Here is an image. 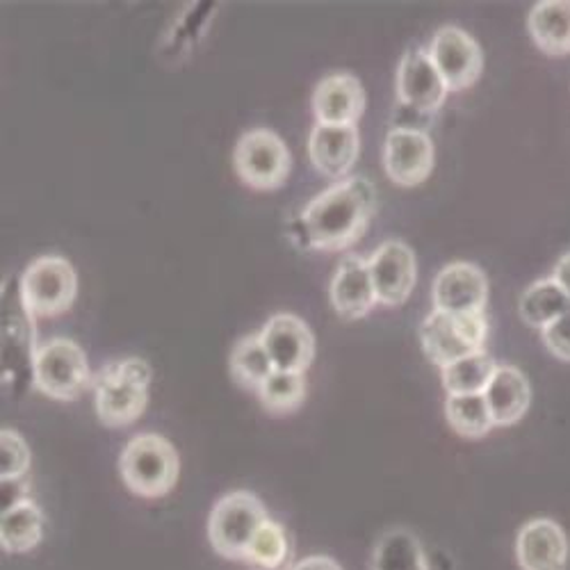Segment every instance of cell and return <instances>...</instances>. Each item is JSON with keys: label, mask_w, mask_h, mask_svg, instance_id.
<instances>
[{"label": "cell", "mask_w": 570, "mask_h": 570, "mask_svg": "<svg viewBox=\"0 0 570 570\" xmlns=\"http://www.w3.org/2000/svg\"><path fill=\"white\" fill-rule=\"evenodd\" d=\"M434 311L450 315L484 313L489 302V281L472 263H452L434 281Z\"/></svg>", "instance_id": "4fadbf2b"}, {"label": "cell", "mask_w": 570, "mask_h": 570, "mask_svg": "<svg viewBox=\"0 0 570 570\" xmlns=\"http://www.w3.org/2000/svg\"><path fill=\"white\" fill-rule=\"evenodd\" d=\"M487 338L489 322L484 313L450 315L432 311L420 326L422 352L441 370L474 352H482Z\"/></svg>", "instance_id": "8992f818"}, {"label": "cell", "mask_w": 570, "mask_h": 570, "mask_svg": "<svg viewBox=\"0 0 570 570\" xmlns=\"http://www.w3.org/2000/svg\"><path fill=\"white\" fill-rule=\"evenodd\" d=\"M311 106L317 124L356 126L365 110V91L356 76L331 73L317 82Z\"/></svg>", "instance_id": "e0dca14e"}, {"label": "cell", "mask_w": 570, "mask_h": 570, "mask_svg": "<svg viewBox=\"0 0 570 570\" xmlns=\"http://www.w3.org/2000/svg\"><path fill=\"white\" fill-rule=\"evenodd\" d=\"M256 395L269 413H276V415L293 413L304 404L306 379L304 374L274 370Z\"/></svg>", "instance_id": "83f0119b"}, {"label": "cell", "mask_w": 570, "mask_h": 570, "mask_svg": "<svg viewBox=\"0 0 570 570\" xmlns=\"http://www.w3.org/2000/svg\"><path fill=\"white\" fill-rule=\"evenodd\" d=\"M274 365L261 341V334L245 336L230 352V374L235 382L258 393L261 386L272 376Z\"/></svg>", "instance_id": "d4e9b609"}, {"label": "cell", "mask_w": 570, "mask_h": 570, "mask_svg": "<svg viewBox=\"0 0 570 570\" xmlns=\"http://www.w3.org/2000/svg\"><path fill=\"white\" fill-rule=\"evenodd\" d=\"M518 311L522 322L543 331L548 324L570 313V297L552 281V276L541 278L522 293Z\"/></svg>", "instance_id": "7402d4cb"}, {"label": "cell", "mask_w": 570, "mask_h": 570, "mask_svg": "<svg viewBox=\"0 0 570 570\" xmlns=\"http://www.w3.org/2000/svg\"><path fill=\"white\" fill-rule=\"evenodd\" d=\"M151 367L141 358L110 361L94 374V406L106 426L119 430L141 417L149 404Z\"/></svg>", "instance_id": "7a4b0ae2"}, {"label": "cell", "mask_w": 570, "mask_h": 570, "mask_svg": "<svg viewBox=\"0 0 570 570\" xmlns=\"http://www.w3.org/2000/svg\"><path fill=\"white\" fill-rule=\"evenodd\" d=\"M376 210V189L352 176L320 193L302 213L306 245L317 252H345L367 230Z\"/></svg>", "instance_id": "6da1fadb"}, {"label": "cell", "mask_w": 570, "mask_h": 570, "mask_svg": "<svg viewBox=\"0 0 570 570\" xmlns=\"http://www.w3.org/2000/svg\"><path fill=\"white\" fill-rule=\"evenodd\" d=\"M76 269L62 256H41L21 276V302L35 320L67 313L76 302Z\"/></svg>", "instance_id": "52a82bcc"}, {"label": "cell", "mask_w": 570, "mask_h": 570, "mask_svg": "<svg viewBox=\"0 0 570 570\" xmlns=\"http://www.w3.org/2000/svg\"><path fill=\"white\" fill-rule=\"evenodd\" d=\"M530 35L548 56L570 53V0H543L537 3L528 19Z\"/></svg>", "instance_id": "ffe728a7"}, {"label": "cell", "mask_w": 570, "mask_h": 570, "mask_svg": "<svg viewBox=\"0 0 570 570\" xmlns=\"http://www.w3.org/2000/svg\"><path fill=\"white\" fill-rule=\"evenodd\" d=\"M543 343L550 350L552 356H557L559 361L570 363V313L559 317L557 322L548 324L543 331Z\"/></svg>", "instance_id": "f546056e"}, {"label": "cell", "mask_w": 570, "mask_h": 570, "mask_svg": "<svg viewBox=\"0 0 570 570\" xmlns=\"http://www.w3.org/2000/svg\"><path fill=\"white\" fill-rule=\"evenodd\" d=\"M372 570H430L420 541L409 530L382 537L372 554Z\"/></svg>", "instance_id": "484cf974"}, {"label": "cell", "mask_w": 570, "mask_h": 570, "mask_svg": "<svg viewBox=\"0 0 570 570\" xmlns=\"http://www.w3.org/2000/svg\"><path fill=\"white\" fill-rule=\"evenodd\" d=\"M35 389L58 402H73L94 386L85 352L69 338L46 341L32 356Z\"/></svg>", "instance_id": "5b68a950"}, {"label": "cell", "mask_w": 570, "mask_h": 570, "mask_svg": "<svg viewBox=\"0 0 570 570\" xmlns=\"http://www.w3.org/2000/svg\"><path fill=\"white\" fill-rule=\"evenodd\" d=\"M445 417L463 439H484L493 430V417L484 395H448Z\"/></svg>", "instance_id": "4316f807"}, {"label": "cell", "mask_w": 570, "mask_h": 570, "mask_svg": "<svg viewBox=\"0 0 570 570\" xmlns=\"http://www.w3.org/2000/svg\"><path fill=\"white\" fill-rule=\"evenodd\" d=\"M233 165L245 185L269 193L288 180L293 158L285 141L274 130L254 128L237 139Z\"/></svg>", "instance_id": "ba28073f"}, {"label": "cell", "mask_w": 570, "mask_h": 570, "mask_svg": "<svg viewBox=\"0 0 570 570\" xmlns=\"http://www.w3.org/2000/svg\"><path fill=\"white\" fill-rule=\"evenodd\" d=\"M261 341L267 350V356L278 372L304 374L315 356V338L304 320L291 313L272 315L263 331Z\"/></svg>", "instance_id": "8fae6325"}, {"label": "cell", "mask_w": 570, "mask_h": 570, "mask_svg": "<svg viewBox=\"0 0 570 570\" xmlns=\"http://www.w3.org/2000/svg\"><path fill=\"white\" fill-rule=\"evenodd\" d=\"M384 169L395 185L415 187L434 169V145L426 132L393 128L384 145Z\"/></svg>", "instance_id": "5bb4252c"}, {"label": "cell", "mask_w": 570, "mask_h": 570, "mask_svg": "<svg viewBox=\"0 0 570 570\" xmlns=\"http://www.w3.org/2000/svg\"><path fill=\"white\" fill-rule=\"evenodd\" d=\"M515 559L522 570H566L568 537L563 528L550 518L530 520L518 532Z\"/></svg>", "instance_id": "2e32d148"}, {"label": "cell", "mask_w": 570, "mask_h": 570, "mask_svg": "<svg viewBox=\"0 0 570 570\" xmlns=\"http://www.w3.org/2000/svg\"><path fill=\"white\" fill-rule=\"evenodd\" d=\"M552 281L570 297V254L559 258V263L554 265V272H552Z\"/></svg>", "instance_id": "1f68e13d"}, {"label": "cell", "mask_w": 570, "mask_h": 570, "mask_svg": "<svg viewBox=\"0 0 570 570\" xmlns=\"http://www.w3.org/2000/svg\"><path fill=\"white\" fill-rule=\"evenodd\" d=\"M448 85L430 58V51L411 49L397 69V99L402 106L434 117L448 99Z\"/></svg>", "instance_id": "7c38bea8"}, {"label": "cell", "mask_w": 570, "mask_h": 570, "mask_svg": "<svg viewBox=\"0 0 570 570\" xmlns=\"http://www.w3.org/2000/svg\"><path fill=\"white\" fill-rule=\"evenodd\" d=\"M43 539V513L35 500H23L0 515V546L8 554H26Z\"/></svg>", "instance_id": "44dd1931"}, {"label": "cell", "mask_w": 570, "mask_h": 570, "mask_svg": "<svg viewBox=\"0 0 570 570\" xmlns=\"http://www.w3.org/2000/svg\"><path fill=\"white\" fill-rule=\"evenodd\" d=\"M30 463L32 454L23 436L14 430H3V434H0V480H23Z\"/></svg>", "instance_id": "f1b7e54d"}, {"label": "cell", "mask_w": 570, "mask_h": 570, "mask_svg": "<svg viewBox=\"0 0 570 570\" xmlns=\"http://www.w3.org/2000/svg\"><path fill=\"white\" fill-rule=\"evenodd\" d=\"M361 139L356 126L317 124L308 135V158L326 178L345 180L358 160Z\"/></svg>", "instance_id": "9a60e30c"}, {"label": "cell", "mask_w": 570, "mask_h": 570, "mask_svg": "<svg viewBox=\"0 0 570 570\" xmlns=\"http://www.w3.org/2000/svg\"><path fill=\"white\" fill-rule=\"evenodd\" d=\"M367 265L379 304L395 308L411 297L417 281V263L409 245L386 240L367 258Z\"/></svg>", "instance_id": "30bf717a"}, {"label": "cell", "mask_w": 570, "mask_h": 570, "mask_svg": "<svg viewBox=\"0 0 570 570\" xmlns=\"http://www.w3.org/2000/svg\"><path fill=\"white\" fill-rule=\"evenodd\" d=\"M293 570H345V568L336 559L324 557V554H313V557H306L299 563H295Z\"/></svg>", "instance_id": "4dcf8cb0"}, {"label": "cell", "mask_w": 570, "mask_h": 570, "mask_svg": "<svg viewBox=\"0 0 570 570\" xmlns=\"http://www.w3.org/2000/svg\"><path fill=\"white\" fill-rule=\"evenodd\" d=\"M269 520L265 504L249 491L222 495L208 518V539L224 559L243 561L254 537Z\"/></svg>", "instance_id": "277c9868"}, {"label": "cell", "mask_w": 570, "mask_h": 570, "mask_svg": "<svg viewBox=\"0 0 570 570\" xmlns=\"http://www.w3.org/2000/svg\"><path fill=\"white\" fill-rule=\"evenodd\" d=\"M121 482L137 498H165L174 491L180 459L176 448L160 434H137L121 450Z\"/></svg>", "instance_id": "3957f363"}, {"label": "cell", "mask_w": 570, "mask_h": 570, "mask_svg": "<svg viewBox=\"0 0 570 570\" xmlns=\"http://www.w3.org/2000/svg\"><path fill=\"white\" fill-rule=\"evenodd\" d=\"M426 51L450 91H463L482 76L484 56L480 43L456 26L441 28Z\"/></svg>", "instance_id": "9c48e42d"}, {"label": "cell", "mask_w": 570, "mask_h": 570, "mask_svg": "<svg viewBox=\"0 0 570 570\" xmlns=\"http://www.w3.org/2000/svg\"><path fill=\"white\" fill-rule=\"evenodd\" d=\"M328 299L336 313L347 322L365 317L379 304L367 258L352 254L341 261L328 285Z\"/></svg>", "instance_id": "ac0fdd59"}, {"label": "cell", "mask_w": 570, "mask_h": 570, "mask_svg": "<svg viewBox=\"0 0 570 570\" xmlns=\"http://www.w3.org/2000/svg\"><path fill=\"white\" fill-rule=\"evenodd\" d=\"M495 426H511L525 417L532 404L528 376L513 365H498L489 389L484 391Z\"/></svg>", "instance_id": "d6986e66"}, {"label": "cell", "mask_w": 570, "mask_h": 570, "mask_svg": "<svg viewBox=\"0 0 570 570\" xmlns=\"http://www.w3.org/2000/svg\"><path fill=\"white\" fill-rule=\"evenodd\" d=\"M498 370L493 356L482 350L441 370L448 395H484Z\"/></svg>", "instance_id": "cb8c5ba5"}, {"label": "cell", "mask_w": 570, "mask_h": 570, "mask_svg": "<svg viewBox=\"0 0 570 570\" xmlns=\"http://www.w3.org/2000/svg\"><path fill=\"white\" fill-rule=\"evenodd\" d=\"M243 561L249 570H293V541L288 530L269 518L254 537Z\"/></svg>", "instance_id": "603a6c76"}]
</instances>
